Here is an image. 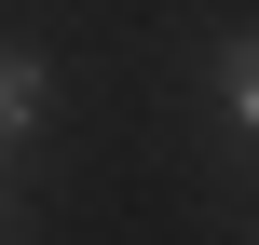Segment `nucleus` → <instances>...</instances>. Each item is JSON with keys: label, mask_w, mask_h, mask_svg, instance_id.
<instances>
[{"label": "nucleus", "mask_w": 259, "mask_h": 245, "mask_svg": "<svg viewBox=\"0 0 259 245\" xmlns=\"http://www.w3.org/2000/svg\"><path fill=\"white\" fill-rule=\"evenodd\" d=\"M41 82H55V68H41L27 41H0V150H14L27 123H41Z\"/></svg>", "instance_id": "obj_1"}, {"label": "nucleus", "mask_w": 259, "mask_h": 245, "mask_svg": "<svg viewBox=\"0 0 259 245\" xmlns=\"http://www.w3.org/2000/svg\"><path fill=\"white\" fill-rule=\"evenodd\" d=\"M219 109L259 136V27H246V41H219Z\"/></svg>", "instance_id": "obj_2"}]
</instances>
